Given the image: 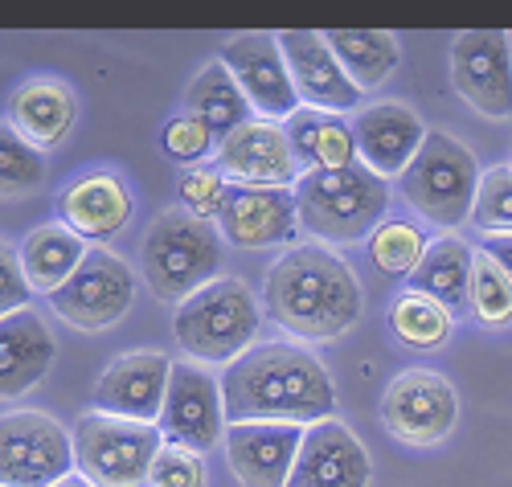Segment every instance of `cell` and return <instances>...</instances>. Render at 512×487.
Here are the masks:
<instances>
[{
  "label": "cell",
  "mask_w": 512,
  "mask_h": 487,
  "mask_svg": "<svg viewBox=\"0 0 512 487\" xmlns=\"http://www.w3.org/2000/svg\"><path fill=\"white\" fill-rule=\"evenodd\" d=\"M132 189L119 172H87V176H74V181L62 189L58 197V217L62 226L74 230L82 242H111L127 221H132Z\"/></svg>",
  "instance_id": "obj_20"
},
{
  "label": "cell",
  "mask_w": 512,
  "mask_h": 487,
  "mask_svg": "<svg viewBox=\"0 0 512 487\" xmlns=\"http://www.w3.org/2000/svg\"><path fill=\"white\" fill-rule=\"evenodd\" d=\"M472 262L476 250L455 234H443L426 246L418 271L410 275V291L431 295L435 303H443L447 312L459 320V312L472 307Z\"/></svg>",
  "instance_id": "obj_24"
},
{
  "label": "cell",
  "mask_w": 512,
  "mask_h": 487,
  "mask_svg": "<svg viewBox=\"0 0 512 487\" xmlns=\"http://www.w3.org/2000/svg\"><path fill=\"white\" fill-rule=\"evenodd\" d=\"M390 328L406 348H443L455 332V316L422 291H402L390 307Z\"/></svg>",
  "instance_id": "obj_29"
},
{
  "label": "cell",
  "mask_w": 512,
  "mask_h": 487,
  "mask_svg": "<svg viewBox=\"0 0 512 487\" xmlns=\"http://www.w3.org/2000/svg\"><path fill=\"white\" fill-rule=\"evenodd\" d=\"M29 299H33V291L21 271V254L9 242H0V320L13 312H25Z\"/></svg>",
  "instance_id": "obj_37"
},
{
  "label": "cell",
  "mask_w": 512,
  "mask_h": 487,
  "mask_svg": "<svg viewBox=\"0 0 512 487\" xmlns=\"http://www.w3.org/2000/svg\"><path fill=\"white\" fill-rule=\"evenodd\" d=\"M74 475V438L41 410L0 418V487H58Z\"/></svg>",
  "instance_id": "obj_8"
},
{
  "label": "cell",
  "mask_w": 512,
  "mask_h": 487,
  "mask_svg": "<svg viewBox=\"0 0 512 487\" xmlns=\"http://www.w3.org/2000/svg\"><path fill=\"white\" fill-rule=\"evenodd\" d=\"M508 168H512V152H508Z\"/></svg>",
  "instance_id": "obj_41"
},
{
  "label": "cell",
  "mask_w": 512,
  "mask_h": 487,
  "mask_svg": "<svg viewBox=\"0 0 512 487\" xmlns=\"http://www.w3.org/2000/svg\"><path fill=\"white\" fill-rule=\"evenodd\" d=\"M148 487H205V463L197 451L173 447L164 442L152 471H148Z\"/></svg>",
  "instance_id": "obj_36"
},
{
  "label": "cell",
  "mask_w": 512,
  "mask_h": 487,
  "mask_svg": "<svg viewBox=\"0 0 512 487\" xmlns=\"http://www.w3.org/2000/svg\"><path fill=\"white\" fill-rule=\"evenodd\" d=\"M218 172L230 185H267V189H291L304 176L300 160H295L283 136V123H267V119H250L218 144Z\"/></svg>",
  "instance_id": "obj_17"
},
{
  "label": "cell",
  "mask_w": 512,
  "mask_h": 487,
  "mask_svg": "<svg viewBox=\"0 0 512 487\" xmlns=\"http://www.w3.org/2000/svg\"><path fill=\"white\" fill-rule=\"evenodd\" d=\"M9 127L41 156L54 152L74 131V95L58 78H29L9 99Z\"/></svg>",
  "instance_id": "obj_23"
},
{
  "label": "cell",
  "mask_w": 512,
  "mask_h": 487,
  "mask_svg": "<svg viewBox=\"0 0 512 487\" xmlns=\"http://www.w3.org/2000/svg\"><path fill=\"white\" fill-rule=\"evenodd\" d=\"M226 426L291 422L316 426L336 414V385L320 357L304 344H254L222 373Z\"/></svg>",
  "instance_id": "obj_1"
},
{
  "label": "cell",
  "mask_w": 512,
  "mask_h": 487,
  "mask_svg": "<svg viewBox=\"0 0 512 487\" xmlns=\"http://www.w3.org/2000/svg\"><path fill=\"white\" fill-rule=\"evenodd\" d=\"M451 82L459 99L488 115H512V50L500 29H467L451 41Z\"/></svg>",
  "instance_id": "obj_12"
},
{
  "label": "cell",
  "mask_w": 512,
  "mask_h": 487,
  "mask_svg": "<svg viewBox=\"0 0 512 487\" xmlns=\"http://www.w3.org/2000/svg\"><path fill=\"white\" fill-rule=\"evenodd\" d=\"M295 213L300 226L332 246H353L369 242V234L381 226L390 209V181H381L361 160L349 168H312L295 181Z\"/></svg>",
  "instance_id": "obj_3"
},
{
  "label": "cell",
  "mask_w": 512,
  "mask_h": 487,
  "mask_svg": "<svg viewBox=\"0 0 512 487\" xmlns=\"http://www.w3.org/2000/svg\"><path fill=\"white\" fill-rule=\"evenodd\" d=\"M308 426L291 422H242L226 426V459L242 487H287L295 455H300Z\"/></svg>",
  "instance_id": "obj_19"
},
{
  "label": "cell",
  "mask_w": 512,
  "mask_h": 487,
  "mask_svg": "<svg viewBox=\"0 0 512 487\" xmlns=\"http://www.w3.org/2000/svg\"><path fill=\"white\" fill-rule=\"evenodd\" d=\"M279 54L287 62V74H291L295 95H300L304 107L328 111V115H345V111L361 107V91L345 74V66L336 62L324 33H316V29H283L279 33Z\"/></svg>",
  "instance_id": "obj_14"
},
{
  "label": "cell",
  "mask_w": 512,
  "mask_h": 487,
  "mask_svg": "<svg viewBox=\"0 0 512 487\" xmlns=\"http://www.w3.org/2000/svg\"><path fill=\"white\" fill-rule=\"evenodd\" d=\"M58 487H91V483H87V479H82V475H70V479H62Z\"/></svg>",
  "instance_id": "obj_39"
},
{
  "label": "cell",
  "mask_w": 512,
  "mask_h": 487,
  "mask_svg": "<svg viewBox=\"0 0 512 487\" xmlns=\"http://www.w3.org/2000/svg\"><path fill=\"white\" fill-rule=\"evenodd\" d=\"M472 221L488 234V238H504L512 234V168L496 164L480 176V189H476V209Z\"/></svg>",
  "instance_id": "obj_33"
},
{
  "label": "cell",
  "mask_w": 512,
  "mask_h": 487,
  "mask_svg": "<svg viewBox=\"0 0 512 487\" xmlns=\"http://www.w3.org/2000/svg\"><path fill=\"white\" fill-rule=\"evenodd\" d=\"M283 136L300 160L304 172L312 168H349L357 164V140H353V127L340 119V115H328V111H312V107H300L287 123H283Z\"/></svg>",
  "instance_id": "obj_25"
},
{
  "label": "cell",
  "mask_w": 512,
  "mask_h": 487,
  "mask_svg": "<svg viewBox=\"0 0 512 487\" xmlns=\"http://www.w3.org/2000/svg\"><path fill=\"white\" fill-rule=\"evenodd\" d=\"M222 242L238 250H271L295 238L300 213H295L291 189H267V185H230L222 197V209L213 217Z\"/></svg>",
  "instance_id": "obj_15"
},
{
  "label": "cell",
  "mask_w": 512,
  "mask_h": 487,
  "mask_svg": "<svg viewBox=\"0 0 512 487\" xmlns=\"http://www.w3.org/2000/svg\"><path fill=\"white\" fill-rule=\"evenodd\" d=\"M267 316L295 340H336L361 320V283L340 254L295 246L267 271Z\"/></svg>",
  "instance_id": "obj_2"
},
{
  "label": "cell",
  "mask_w": 512,
  "mask_h": 487,
  "mask_svg": "<svg viewBox=\"0 0 512 487\" xmlns=\"http://www.w3.org/2000/svg\"><path fill=\"white\" fill-rule=\"evenodd\" d=\"M263 307L242 279H213L177 307V344L197 365H230L259 336Z\"/></svg>",
  "instance_id": "obj_5"
},
{
  "label": "cell",
  "mask_w": 512,
  "mask_h": 487,
  "mask_svg": "<svg viewBox=\"0 0 512 487\" xmlns=\"http://www.w3.org/2000/svg\"><path fill=\"white\" fill-rule=\"evenodd\" d=\"M234 82L242 86V95L250 103L254 115H263L267 123H287L295 111H300V95H295V82L287 74V62L279 54V37L275 33H234L222 58H218Z\"/></svg>",
  "instance_id": "obj_13"
},
{
  "label": "cell",
  "mask_w": 512,
  "mask_h": 487,
  "mask_svg": "<svg viewBox=\"0 0 512 487\" xmlns=\"http://www.w3.org/2000/svg\"><path fill=\"white\" fill-rule=\"evenodd\" d=\"M369 483H373L369 451L345 422L328 418L304 430L287 487H369Z\"/></svg>",
  "instance_id": "obj_18"
},
{
  "label": "cell",
  "mask_w": 512,
  "mask_h": 487,
  "mask_svg": "<svg viewBox=\"0 0 512 487\" xmlns=\"http://www.w3.org/2000/svg\"><path fill=\"white\" fill-rule=\"evenodd\" d=\"M46 156L25 144L9 123H0V197H25L46 185Z\"/></svg>",
  "instance_id": "obj_31"
},
{
  "label": "cell",
  "mask_w": 512,
  "mask_h": 487,
  "mask_svg": "<svg viewBox=\"0 0 512 487\" xmlns=\"http://www.w3.org/2000/svg\"><path fill=\"white\" fill-rule=\"evenodd\" d=\"M476 156L467 152L447 131H426V140L410 168L398 176V189L418 217H426L439 230H455L472 221L476 189H480Z\"/></svg>",
  "instance_id": "obj_6"
},
{
  "label": "cell",
  "mask_w": 512,
  "mask_h": 487,
  "mask_svg": "<svg viewBox=\"0 0 512 487\" xmlns=\"http://www.w3.org/2000/svg\"><path fill=\"white\" fill-rule=\"evenodd\" d=\"M324 37H328L336 62L345 66V74L353 78V86L361 95L377 91V86L386 82L402 62L398 37L390 29H332Z\"/></svg>",
  "instance_id": "obj_28"
},
{
  "label": "cell",
  "mask_w": 512,
  "mask_h": 487,
  "mask_svg": "<svg viewBox=\"0 0 512 487\" xmlns=\"http://www.w3.org/2000/svg\"><path fill=\"white\" fill-rule=\"evenodd\" d=\"M21 271L33 295H54L87 258V242H82L74 230H66L62 221H50V226L29 230V238L21 242Z\"/></svg>",
  "instance_id": "obj_26"
},
{
  "label": "cell",
  "mask_w": 512,
  "mask_h": 487,
  "mask_svg": "<svg viewBox=\"0 0 512 487\" xmlns=\"http://www.w3.org/2000/svg\"><path fill=\"white\" fill-rule=\"evenodd\" d=\"M136 303V271L115 250H91L82 267L50 295V307L82 332L119 324Z\"/></svg>",
  "instance_id": "obj_9"
},
{
  "label": "cell",
  "mask_w": 512,
  "mask_h": 487,
  "mask_svg": "<svg viewBox=\"0 0 512 487\" xmlns=\"http://www.w3.org/2000/svg\"><path fill=\"white\" fill-rule=\"evenodd\" d=\"M480 250H484L492 262H496V267H500L508 279H512V234H504V238H488Z\"/></svg>",
  "instance_id": "obj_38"
},
{
  "label": "cell",
  "mask_w": 512,
  "mask_h": 487,
  "mask_svg": "<svg viewBox=\"0 0 512 487\" xmlns=\"http://www.w3.org/2000/svg\"><path fill=\"white\" fill-rule=\"evenodd\" d=\"M357 160L381 181H398L426 140V123L402 103H373L353 119Z\"/></svg>",
  "instance_id": "obj_21"
},
{
  "label": "cell",
  "mask_w": 512,
  "mask_h": 487,
  "mask_svg": "<svg viewBox=\"0 0 512 487\" xmlns=\"http://www.w3.org/2000/svg\"><path fill=\"white\" fill-rule=\"evenodd\" d=\"M54 357H58V344L33 307L5 316L0 320V397L13 402V397L29 393L50 373Z\"/></svg>",
  "instance_id": "obj_22"
},
{
  "label": "cell",
  "mask_w": 512,
  "mask_h": 487,
  "mask_svg": "<svg viewBox=\"0 0 512 487\" xmlns=\"http://www.w3.org/2000/svg\"><path fill=\"white\" fill-rule=\"evenodd\" d=\"M222 234L213 221L185 213L181 205L164 209L144 234V279L148 291L164 303H185L205 283L218 279L222 267Z\"/></svg>",
  "instance_id": "obj_4"
},
{
  "label": "cell",
  "mask_w": 512,
  "mask_h": 487,
  "mask_svg": "<svg viewBox=\"0 0 512 487\" xmlns=\"http://www.w3.org/2000/svg\"><path fill=\"white\" fill-rule=\"evenodd\" d=\"M185 115L201 119L213 131V140H218V144L254 119V111H250V103L242 95V86L234 82V74L222 62H209L189 82V91H185Z\"/></svg>",
  "instance_id": "obj_27"
},
{
  "label": "cell",
  "mask_w": 512,
  "mask_h": 487,
  "mask_svg": "<svg viewBox=\"0 0 512 487\" xmlns=\"http://www.w3.org/2000/svg\"><path fill=\"white\" fill-rule=\"evenodd\" d=\"M168 377H173V361L164 352H127L119 357L91 393L95 414L107 418H127V422H160Z\"/></svg>",
  "instance_id": "obj_16"
},
{
  "label": "cell",
  "mask_w": 512,
  "mask_h": 487,
  "mask_svg": "<svg viewBox=\"0 0 512 487\" xmlns=\"http://www.w3.org/2000/svg\"><path fill=\"white\" fill-rule=\"evenodd\" d=\"M213 131L201 123V119H193V115H173L164 123V131H160V148H164V156L168 160H177V164H189V168H197L209 152H213Z\"/></svg>",
  "instance_id": "obj_34"
},
{
  "label": "cell",
  "mask_w": 512,
  "mask_h": 487,
  "mask_svg": "<svg viewBox=\"0 0 512 487\" xmlns=\"http://www.w3.org/2000/svg\"><path fill=\"white\" fill-rule=\"evenodd\" d=\"M508 50H512V33H508Z\"/></svg>",
  "instance_id": "obj_40"
},
{
  "label": "cell",
  "mask_w": 512,
  "mask_h": 487,
  "mask_svg": "<svg viewBox=\"0 0 512 487\" xmlns=\"http://www.w3.org/2000/svg\"><path fill=\"white\" fill-rule=\"evenodd\" d=\"M70 438L74 467L91 487H148V471L164 447L160 426L107 414H87Z\"/></svg>",
  "instance_id": "obj_7"
},
{
  "label": "cell",
  "mask_w": 512,
  "mask_h": 487,
  "mask_svg": "<svg viewBox=\"0 0 512 487\" xmlns=\"http://www.w3.org/2000/svg\"><path fill=\"white\" fill-rule=\"evenodd\" d=\"M426 234L414 226V221H381V226L369 234V258L381 275L390 279H402V275H414L418 262L426 254Z\"/></svg>",
  "instance_id": "obj_30"
},
{
  "label": "cell",
  "mask_w": 512,
  "mask_h": 487,
  "mask_svg": "<svg viewBox=\"0 0 512 487\" xmlns=\"http://www.w3.org/2000/svg\"><path fill=\"white\" fill-rule=\"evenodd\" d=\"M230 181L218 172V164H197V168H185L181 172V209L193 213V217H218L222 209V197H226Z\"/></svg>",
  "instance_id": "obj_35"
},
{
  "label": "cell",
  "mask_w": 512,
  "mask_h": 487,
  "mask_svg": "<svg viewBox=\"0 0 512 487\" xmlns=\"http://www.w3.org/2000/svg\"><path fill=\"white\" fill-rule=\"evenodd\" d=\"M472 312L488 328L512 324V279L484 250H476V262H472Z\"/></svg>",
  "instance_id": "obj_32"
},
{
  "label": "cell",
  "mask_w": 512,
  "mask_h": 487,
  "mask_svg": "<svg viewBox=\"0 0 512 487\" xmlns=\"http://www.w3.org/2000/svg\"><path fill=\"white\" fill-rule=\"evenodd\" d=\"M164 442L185 451H209L213 442L226 438V406H222V381H213L197 361H177L168 377L164 410H160Z\"/></svg>",
  "instance_id": "obj_11"
},
{
  "label": "cell",
  "mask_w": 512,
  "mask_h": 487,
  "mask_svg": "<svg viewBox=\"0 0 512 487\" xmlns=\"http://www.w3.org/2000/svg\"><path fill=\"white\" fill-rule=\"evenodd\" d=\"M459 422V393L443 373L406 369L381 397V426L406 447H439Z\"/></svg>",
  "instance_id": "obj_10"
}]
</instances>
